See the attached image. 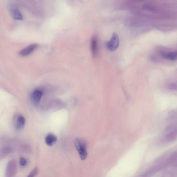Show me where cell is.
Segmentation results:
<instances>
[{
    "label": "cell",
    "instance_id": "obj_14",
    "mask_svg": "<svg viewBox=\"0 0 177 177\" xmlns=\"http://www.w3.org/2000/svg\"><path fill=\"white\" fill-rule=\"evenodd\" d=\"M20 163L21 166H24L26 165L27 161L25 158L21 157L20 158Z\"/></svg>",
    "mask_w": 177,
    "mask_h": 177
},
{
    "label": "cell",
    "instance_id": "obj_1",
    "mask_svg": "<svg viewBox=\"0 0 177 177\" xmlns=\"http://www.w3.org/2000/svg\"><path fill=\"white\" fill-rule=\"evenodd\" d=\"M75 145L81 159L82 160H86L88 154L86 142L85 140L78 137L75 140Z\"/></svg>",
    "mask_w": 177,
    "mask_h": 177
},
{
    "label": "cell",
    "instance_id": "obj_4",
    "mask_svg": "<svg viewBox=\"0 0 177 177\" xmlns=\"http://www.w3.org/2000/svg\"><path fill=\"white\" fill-rule=\"evenodd\" d=\"M43 95V91L40 89H36L32 93L30 99L32 103L35 105H37L41 102Z\"/></svg>",
    "mask_w": 177,
    "mask_h": 177
},
{
    "label": "cell",
    "instance_id": "obj_6",
    "mask_svg": "<svg viewBox=\"0 0 177 177\" xmlns=\"http://www.w3.org/2000/svg\"><path fill=\"white\" fill-rule=\"evenodd\" d=\"M38 47V45L36 44H32L24 48L19 52V55L22 57H25L29 55L35 51Z\"/></svg>",
    "mask_w": 177,
    "mask_h": 177
},
{
    "label": "cell",
    "instance_id": "obj_9",
    "mask_svg": "<svg viewBox=\"0 0 177 177\" xmlns=\"http://www.w3.org/2000/svg\"><path fill=\"white\" fill-rule=\"evenodd\" d=\"M25 118L22 116L18 117L16 123H15V129L17 130H22L25 126Z\"/></svg>",
    "mask_w": 177,
    "mask_h": 177
},
{
    "label": "cell",
    "instance_id": "obj_11",
    "mask_svg": "<svg viewBox=\"0 0 177 177\" xmlns=\"http://www.w3.org/2000/svg\"><path fill=\"white\" fill-rule=\"evenodd\" d=\"M170 130H172V131L167 134L166 139L168 141H171L175 139L177 137V128Z\"/></svg>",
    "mask_w": 177,
    "mask_h": 177
},
{
    "label": "cell",
    "instance_id": "obj_13",
    "mask_svg": "<svg viewBox=\"0 0 177 177\" xmlns=\"http://www.w3.org/2000/svg\"><path fill=\"white\" fill-rule=\"evenodd\" d=\"M11 152V149L9 148H6L3 149V151L1 152V157L3 156L4 157L10 153Z\"/></svg>",
    "mask_w": 177,
    "mask_h": 177
},
{
    "label": "cell",
    "instance_id": "obj_15",
    "mask_svg": "<svg viewBox=\"0 0 177 177\" xmlns=\"http://www.w3.org/2000/svg\"><path fill=\"white\" fill-rule=\"evenodd\" d=\"M168 87L170 90H177V84H170L168 86Z\"/></svg>",
    "mask_w": 177,
    "mask_h": 177
},
{
    "label": "cell",
    "instance_id": "obj_5",
    "mask_svg": "<svg viewBox=\"0 0 177 177\" xmlns=\"http://www.w3.org/2000/svg\"><path fill=\"white\" fill-rule=\"evenodd\" d=\"M98 39L96 36H93L91 38L90 42V48L91 54L93 57H96L98 54Z\"/></svg>",
    "mask_w": 177,
    "mask_h": 177
},
{
    "label": "cell",
    "instance_id": "obj_3",
    "mask_svg": "<svg viewBox=\"0 0 177 177\" xmlns=\"http://www.w3.org/2000/svg\"><path fill=\"white\" fill-rule=\"evenodd\" d=\"M17 170L16 161L12 160L7 163L5 171V177H14Z\"/></svg>",
    "mask_w": 177,
    "mask_h": 177
},
{
    "label": "cell",
    "instance_id": "obj_7",
    "mask_svg": "<svg viewBox=\"0 0 177 177\" xmlns=\"http://www.w3.org/2000/svg\"><path fill=\"white\" fill-rule=\"evenodd\" d=\"M10 11L11 16L13 19L16 20H22L23 19V16L20 10L16 7H11Z\"/></svg>",
    "mask_w": 177,
    "mask_h": 177
},
{
    "label": "cell",
    "instance_id": "obj_2",
    "mask_svg": "<svg viewBox=\"0 0 177 177\" xmlns=\"http://www.w3.org/2000/svg\"><path fill=\"white\" fill-rule=\"evenodd\" d=\"M120 45V39L117 33H114L109 41L107 43L106 46L108 49L113 52L117 49Z\"/></svg>",
    "mask_w": 177,
    "mask_h": 177
},
{
    "label": "cell",
    "instance_id": "obj_12",
    "mask_svg": "<svg viewBox=\"0 0 177 177\" xmlns=\"http://www.w3.org/2000/svg\"><path fill=\"white\" fill-rule=\"evenodd\" d=\"M39 173V169L37 167H35L30 173L29 175L27 177H35L38 175Z\"/></svg>",
    "mask_w": 177,
    "mask_h": 177
},
{
    "label": "cell",
    "instance_id": "obj_10",
    "mask_svg": "<svg viewBox=\"0 0 177 177\" xmlns=\"http://www.w3.org/2000/svg\"><path fill=\"white\" fill-rule=\"evenodd\" d=\"M164 59L170 61L175 60L177 59V52H170L164 53L163 55Z\"/></svg>",
    "mask_w": 177,
    "mask_h": 177
},
{
    "label": "cell",
    "instance_id": "obj_8",
    "mask_svg": "<svg viewBox=\"0 0 177 177\" xmlns=\"http://www.w3.org/2000/svg\"><path fill=\"white\" fill-rule=\"evenodd\" d=\"M57 137L52 133L48 134L45 138L46 144L49 146H53L57 142Z\"/></svg>",
    "mask_w": 177,
    "mask_h": 177
}]
</instances>
